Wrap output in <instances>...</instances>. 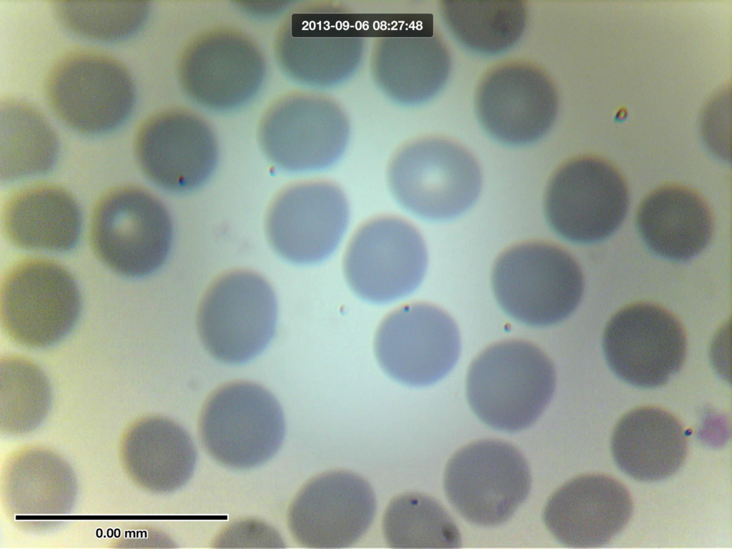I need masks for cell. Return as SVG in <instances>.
Segmentation results:
<instances>
[{"label":"cell","instance_id":"cell-22","mask_svg":"<svg viewBox=\"0 0 732 549\" xmlns=\"http://www.w3.org/2000/svg\"><path fill=\"white\" fill-rule=\"evenodd\" d=\"M81 225V213L74 199L54 186H35L19 192L4 212L8 237L25 249L69 250L78 242Z\"/></svg>","mask_w":732,"mask_h":549},{"label":"cell","instance_id":"cell-10","mask_svg":"<svg viewBox=\"0 0 732 549\" xmlns=\"http://www.w3.org/2000/svg\"><path fill=\"white\" fill-rule=\"evenodd\" d=\"M628 208L627 187L618 171L593 157L573 159L554 174L547 188L545 212L558 235L593 243L611 235Z\"/></svg>","mask_w":732,"mask_h":549},{"label":"cell","instance_id":"cell-20","mask_svg":"<svg viewBox=\"0 0 732 549\" xmlns=\"http://www.w3.org/2000/svg\"><path fill=\"white\" fill-rule=\"evenodd\" d=\"M610 446L620 470L643 482L672 476L683 465L688 452L680 421L656 407H641L625 414L614 427Z\"/></svg>","mask_w":732,"mask_h":549},{"label":"cell","instance_id":"cell-13","mask_svg":"<svg viewBox=\"0 0 732 549\" xmlns=\"http://www.w3.org/2000/svg\"><path fill=\"white\" fill-rule=\"evenodd\" d=\"M603 350L613 372L638 387L663 385L681 369L686 356L684 330L666 309L637 303L618 312L608 323Z\"/></svg>","mask_w":732,"mask_h":549},{"label":"cell","instance_id":"cell-24","mask_svg":"<svg viewBox=\"0 0 732 549\" xmlns=\"http://www.w3.org/2000/svg\"><path fill=\"white\" fill-rule=\"evenodd\" d=\"M443 11L448 27L461 44L489 56L508 50L518 41L528 16L522 1H447Z\"/></svg>","mask_w":732,"mask_h":549},{"label":"cell","instance_id":"cell-4","mask_svg":"<svg viewBox=\"0 0 732 549\" xmlns=\"http://www.w3.org/2000/svg\"><path fill=\"white\" fill-rule=\"evenodd\" d=\"M388 183L406 209L430 220H446L467 211L482 184L475 159L460 145L431 139L402 149L392 161Z\"/></svg>","mask_w":732,"mask_h":549},{"label":"cell","instance_id":"cell-2","mask_svg":"<svg viewBox=\"0 0 732 549\" xmlns=\"http://www.w3.org/2000/svg\"><path fill=\"white\" fill-rule=\"evenodd\" d=\"M496 300L515 320L535 327L558 324L578 306L583 277L575 259L550 243L530 242L504 252L492 274Z\"/></svg>","mask_w":732,"mask_h":549},{"label":"cell","instance_id":"cell-3","mask_svg":"<svg viewBox=\"0 0 732 549\" xmlns=\"http://www.w3.org/2000/svg\"><path fill=\"white\" fill-rule=\"evenodd\" d=\"M203 447L217 463L247 470L272 458L285 434L282 409L265 387L236 382L216 390L199 421Z\"/></svg>","mask_w":732,"mask_h":549},{"label":"cell","instance_id":"cell-17","mask_svg":"<svg viewBox=\"0 0 732 549\" xmlns=\"http://www.w3.org/2000/svg\"><path fill=\"white\" fill-rule=\"evenodd\" d=\"M147 177L172 192L196 189L212 174L218 159L213 132L189 114L164 112L147 119L135 143Z\"/></svg>","mask_w":732,"mask_h":549},{"label":"cell","instance_id":"cell-28","mask_svg":"<svg viewBox=\"0 0 732 549\" xmlns=\"http://www.w3.org/2000/svg\"><path fill=\"white\" fill-rule=\"evenodd\" d=\"M216 543L221 548L274 547L282 543L278 533L266 523L255 520L239 521L231 525L217 538Z\"/></svg>","mask_w":732,"mask_h":549},{"label":"cell","instance_id":"cell-6","mask_svg":"<svg viewBox=\"0 0 732 549\" xmlns=\"http://www.w3.org/2000/svg\"><path fill=\"white\" fill-rule=\"evenodd\" d=\"M531 486L528 463L512 445L483 440L458 450L444 476L447 498L468 522L499 525L525 502Z\"/></svg>","mask_w":732,"mask_h":549},{"label":"cell","instance_id":"cell-7","mask_svg":"<svg viewBox=\"0 0 732 549\" xmlns=\"http://www.w3.org/2000/svg\"><path fill=\"white\" fill-rule=\"evenodd\" d=\"M277 315L269 284L253 272L234 271L218 279L206 293L198 313L199 332L216 359L241 364L269 343Z\"/></svg>","mask_w":732,"mask_h":549},{"label":"cell","instance_id":"cell-11","mask_svg":"<svg viewBox=\"0 0 732 549\" xmlns=\"http://www.w3.org/2000/svg\"><path fill=\"white\" fill-rule=\"evenodd\" d=\"M81 310L77 285L56 262L30 259L6 276L1 292V320L16 342L32 348L52 345L75 325Z\"/></svg>","mask_w":732,"mask_h":549},{"label":"cell","instance_id":"cell-27","mask_svg":"<svg viewBox=\"0 0 732 549\" xmlns=\"http://www.w3.org/2000/svg\"><path fill=\"white\" fill-rule=\"evenodd\" d=\"M52 9L70 31L92 39L114 40L135 32L145 21L144 1H81L56 0Z\"/></svg>","mask_w":732,"mask_h":549},{"label":"cell","instance_id":"cell-12","mask_svg":"<svg viewBox=\"0 0 732 549\" xmlns=\"http://www.w3.org/2000/svg\"><path fill=\"white\" fill-rule=\"evenodd\" d=\"M458 329L437 306L414 303L392 311L380 323L375 352L382 369L403 384L422 387L445 377L460 355Z\"/></svg>","mask_w":732,"mask_h":549},{"label":"cell","instance_id":"cell-25","mask_svg":"<svg viewBox=\"0 0 732 549\" xmlns=\"http://www.w3.org/2000/svg\"><path fill=\"white\" fill-rule=\"evenodd\" d=\"M386 542L393 548H457L460 530L445 508L419 493L400 495L389 503L382 520Z\"/></svg>","mask_w":732,"mask_h":549},{"label":"cell","instance_id":"cell-26","mask_svg":"<svg viewBox=\"0 0 732 549\" xmlns=\"http://www.w3.org/2000/svg\"><path fill=\"white\" fill-rule=\"evenodd\" d=\"M147 475L151 487L162 492L180 489L192 478L197 460L192 438L178 423L166 418L146 422Z\"/></svg>","mask_w":732,"mask_h":549},{"label":"cell","instance_id":"cell-18","mask_svg":"<svg viewBox=\"0 0 732 549\" xmlns=\"http://www.w3.org/2000/svg\"><path fill=\"white\" fill-rule=\"evenodd\" d=\"M628 490L602 474L578 476L548 500L543 520L548 530L570 548H598L608 543L628 523L633 513Z\"/></svg>","mask_w":732,"mask_h":549},{"label":"cell","instance_id":"cell-15","mask_svg":"<svg viewBox=\"0 0 732 549\" xmlns=\"http://www.w3.org/2000/svg\"><path fill=\"white\" fill-rule=\"evenodd\" d=\"M376 500L370 485L346 470L310 480L289 509L288 525L297 543L310 548H342L358 541L370 527Z\"/></svg>","mask_w":732,"mask_h":549},{"label":"cell","instance_id":"cell-5","mask_svg":"<svg viewBox=\"0 0 732 549\" xmlns=\"http://www.w3.org/2000/svg\"><path fill=\"white\" fill-rule=\"evenodd\" d=\"M46 97L67 125L87 134L111 130L129 115L135 100L132 75L119 59L97 51L79 49L51 69Z\"/></svg>","mask_w":732,"mask_h":549},{"label":"cell","instance_id":"cell-14","mask_svg":"<svg viewBox=\"0 0 732 549\" xmlns=\"http://www.w3.org/2000/svg\"><path fill=\"white\" fill-rule=\"evenodd\" d=\"M349 208L342 189L326 180L292 184L274 200L266 229L273 249L297 264L319 262L337 248L347 228Z\"/></svg>","mask_w":732,"mask_h":549},{"label":"cell","instance_id":"cell-9","mask_svg":"<svg viewBox=\"0 0 732 549\" xmlns=\"http://www.w3.org/2000/svg\"><path fill=\"white\" fill-rule=\"evenodd\" d=\"M427 264L426 247L417 228L402 218L383 216L355 232L345 254L344 272L360 297L387 303L413 292Z\"/></svg>","mask_w":732,"mask_h":549},{"label":"cell","instance_id":"cell-1","mask_svg":"<svg viewBox=\"0 0 732 549\" xmlns=\"http://www.w3.org/2000/svg\"><path fill=\"white\" fill-rule=\"evenodd\" d=\"M555 384L554 365L539 347L510 340L490 346L474 360L467 377V396L482 422L514 432L540 417Z\"/></svg>","mask_w":732,"mask_h":549},{"label":"cell","instance_id":"cell-21","mask_svg":"<svg viewBox=\"0 0 732 549\" xmlns=\"http://www.w3.org/2000/svg\"><path fill=\"white\" fill-rule=\"evenodd\" d=\"M636 222L651 251L677 262L698 254L713 232L712 217L703 200L677 186L664 187L650 194L638 209Z\"/></svg>","mask_w":732,"mask_h":549},{"label":"cell","instance_id":"cell-19","mask_svg":"<svg viewBox=\"0 0 732 549\" xmlns=\"http://www.w3.org/2000/svg\"><path fill=\"white\" fill-rule=\"evenodd\" d=\"M249 39L232 32H214L196 41L185 54L184 86L200 104L228 109L256 92L264 75L259 51Z\"/></svg>","mask_w":732,"mask_h":549},{"label":"cell","instance_id":"cell-23","mask_svg":"<svg viewBox=\"0 0 732 549\" xmlns=\"http://www.w3.org/2000/svg\"><path fill=\"white\" fill-rule=\"evenodd\" d=\"M0 176L11 181L44 173L59 151L56 134L32 104L8 97L1 102Z\"/></svg>","mask_w":732,"mask_h":549},{"label":"cell","instance_id":"cell-8","mask_svg":"<svg viewBox=\"0 0 732 549\" xmlns=\"http://www.w3.org/2000/svg\"><path fill=\"white\" fill-rule=\"evenodd\" d=\"M91 235L94 252L107 267L123 275L142 277L165 262L173 227L156 197L137 187H124L99 202Z\"/></svg>","mask_w":732,"mask_h":549},{"label":"cell","instance_id":"cell-16","mask_svg":"<svg viewBox=\"0 0 732 549\" xmlns=\"http://www.w3.org/2000/svg\"><path fill=\"white\" fill-rule=\"evenodd\" d=\"M478 119L496 140L525 145L553 126L558 101L554 86L540 69L523 63L497 66L481 81L476 94Z\"/></svg>","mask_w":732,"mask_h":549}]
</instances>
